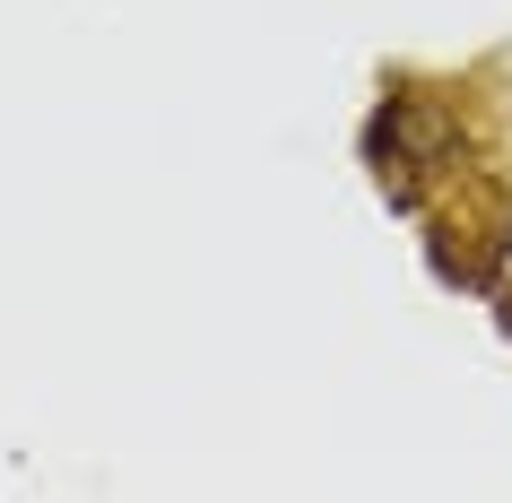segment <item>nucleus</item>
<instances>
[{
  "label": "nucleus",
  "instance_id": "obj_1",
  "mask_svg": "<svg viewBox=\"0 0 512 503\" xmlns=\"http://www.w3.org/2000/svg\"><path fill=\"white\" fill-rule=\"evenodd\" d=\"M504 330H512V295H504Z\"/></svg>",
  "mask_w": 512,
  "mask_h": 503
}]
</instances>
